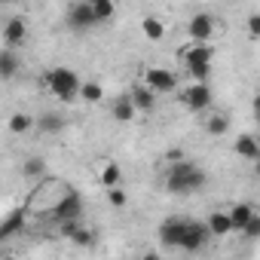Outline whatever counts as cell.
Returning <instances> with one entry per match:
<instances>
[{
  "label": "cell",
  "mask_w": 260,
  "mask_h": 260,
  "mask_svg": "<svg viewBox=\"0 0 260 260\" xmlns=\"http://www.w3.org/2000/svg\"><path fill=\"white\" fill-rule=\"evenodd\" d=\"M187 34L193 43H211V34H214V16L208 13H199L187 22Z\"/></svg>",
  "instance_id": "cell-8"
},
{
  "label": "cell",
  "mask_w": 260,
  "mask_h": 260,
  "mask_svg": "<svg viewBox=\"0 0 260 260\" xmlns=\"http://www.w3.org/2000/svg\"><path fill=\"white\" fill-rule=\"evenodd\" d=\"M110 116H113V122H132V119L138 116V110H135L132 101H128V95H119V98H113V104H110Z\"/></svg>",
  "instance_id": "cell-13"
},
{
  "label": "cell",
  "mask_w": 260,
  "mask_h": 260,
  "mask_svg": "<svg viewBox=\"0 0 260 260\" xmlns=\"http://www.w3.org/2000/svg\"><path fill=\"white\" fill-rule=\"evenodd\" d=\"M230 128V116L226 113H211L208 119H205V132L208 135H223Z\"/></svg>",
  "instance_id": "cell-24"
},
{
  "label": "cell",
  "mask_w": 260,
  "mask_h": 260,
  "mask_svg": "<svg viewBox=\"0 0 260 260\" xmlns=\"http://www.w3.org/2000/svg\"><path fill=\"white\" fill-rule=\"evenodd\" d=\"M7 125H10L13 135H25V132H31V128H34V116H28V113H13V116L7 119Z\"/></svg>",
  "instance_id": "cell-22"
},
{
  "label": "cell",
  "mask_w": 260,
  "mask_h": 260,
  "mask_svg": "<svg viewBox=\"0 0 260 260\" xmlns=\"http://www.w3.org/2000/svg\"><path fill=\"white\" fill-rule=\"evenodd\" d=\"M248 28H251V37H257V34H260V16H257V13L248 19Z\"/></svg>",
  "instance_id": "cell-31"
},
{
  "label": "cell",
  "mask_w": 260,
  "mask_h": 260,
  "mask_svg": "<svg viewBox=\"0 0 260 260\" xmlns=\"http://www.w3.org/2000/svg\"><path fill=\"white\" fill-rule=\"evenodd\" d=\"M46 86H49L61 101H77V95H80V77H77V71H71V68H52V71L46 74Z\"/></svg>",
  "instance_id": "cell-3"
},
{
  "label": "cell",
  "mask_w": 260,
  "mask_h": 260,
  "mask_svg": "<svg viewBox=\"0 0 260 260\" xmlns=\"http://www.w3.org/2000/svg\"><path fill=\"white\" fill-rule=\"evenodd\" d=\"M77 226H80V220H61V223H58V233H61L64 239H71Z\"/></svg>",
  "instance_id": "cell-30"
},
{
  "label": "cell",
  "mask_w": 260,
  "mask_h": 260,
  "mask_svg": "<svg viewBox=\"0 0 260 260\" xmlns=\"http://www.w3.org/2000/svg\"><path fill=\"white\" fill-rule=\"evenodd\" d=\"M107 202H110L113 208H122V205L128 202V193H125L122 187H110V190H107Z\"/></svg>",
  "instance_id": "cell-28"
},
{
  "label": "cell",
  "mask_w": 260,
  "mask_h": 260,
  "mask_svg": "<svg viewBox=\"0 0 260 260\" xmlns=\"http://www.w3.org/2000/svg\"><path fill=\"white\" fill-rule=\"evenodd\" d=\"M0 242H4V230H0Z\"/></svg>",
  "instance_id": "cell-34"
},
{
  "label": "cell",
  "mask_w": 260,
  "mask_h": 260,
  "mask_svg": "<svg viewBox=\"0 0 260 260\" xmlns=\"http://www.w3.org/2000/svg\"><path fill=\"white\" fill-rule=\"evenodd\" d=\"M138 260H162V254H159V251H144Z\"/></svg>",
  "instance_id": "cell-33"
},
{
  "label": "cell",
  "mask_w": 260,
  "mask_h": 260,
  "mask_svg": "<svg viewBox=\"0 0 260 260\" xmlns=\"http://www.w3.org/2000/svg\"><path fill=\"white\" fill-rule=\"evenodd\" d=\"M166 187L172 190V193H196V190H202L205 187V172L199 169V166H193V162H175V166H169L166 169Z\"/></svg>",
  "instance_id": "cell-1"
},
{
  "label": "cell",
  "mask_w": 260,
  "mask_h": 260,
  "mask_svg": "<svg viewBox=\"0 0 260 260\" xmlns=\"http://www.w3.org/2000/svg\"><path fill=\"white\" fill-rule=\"evenodd\" d=\"M156 98H159V95H156L153 89H147L144 83H135L132 92H128V101L135 104V110H153V107H156Z\"/></svg>",
  "instance_id": "cell-12"
},
{
  "label": "cell",
  "mask_w": 260,
  "mask_h": 260,
  "mask_svg": "<svg viewBox=\"0 0 260 260\" xmlns=\"http://www.w3.org/2000/svg\"><path fill=\"white\" fill-rule=\"evenodd\" d=\"M22 61L16 55V49H0V80H13L19 74Z\"/></svg>",
  "instance_id": "cell-15"
},
{
  "label": "cell",
  "mask_w": 260,
  "mask_h": 260,
  "mask_svg": "<svg viewBox=\"0 0 260 260\" xmlns=\"http://www.w3.org/2000/svg\"><path fill=\"white\" fill-rule=\"evenodd\" d=\"M71 242H74L77 248H92V245H95V230H89V226H83V223H80V226L74 230Z\"/></svg>",
  "instance_id": "cell-25"
},
{
  "label": "cell",
  "mask_w": 260,
  "mask_h": 260,
  "mask_svg": "<svg viewBox=\"0 0 260 260\" xmlns=\"http://www.w3.org/2000/svg\"><path fill=\"white\" fill-rule=\"evenodd\" d=\"M187 223H190V217H169V220H162V226H159V242L169 245V248H178V242H181Z\"/></svg>",
  "instance_id": "cell-9"
},
{
  "label": "cell",
  "mask_w": 260,
  "mask_h": 260,
  "mask_svg": "<svg viewBox=\"0 0 260 260\" xmlns=\"http://www.w3.org/2000/svg\"><path fill=\"white\" fill-rule=\"evenodd\" d=\"M80 98L89 101V104H98V101L104 98V89H101L98 83H80Z\"/></svg>",
  "instance_id": "cell-26"
},
{
  "label": "cell",
  "mask_w": 260,
  "mask_h": 260,
  "mask_svg": "<svg viewBox=\"0 0 260 260\" xmlns=\"http://www.w3.org/2000/svg\"><path fill=\"white\" fill-rule=\"evenodd\" d=\"M166 159H169V166H175V162H184L187 156H184L181 150H169V156H166Z\"/></svg>",
  "instance_id": "cell-32"
},
{
  "label": "cell",
  "mask_w": 260,
  "mask_h": 260,
  "mask_svg": "<svg viewBox=\"0 0 260 260\" xmlns=\"http://www.w3.org/2000/svg\"><path fill=\"white\" fill-rule=\"evenodd\" d=\"M236 153L245 156V159H260V144L254 135H239L236 138Z\"/></svg>",
  "instance_id": "cell-18"
},
{
  "label": "cell",
  "mask_w": 260,
  "mask_h": 260,
  "mask_svg": "<svg viewBox=\"0 0 260 260\" xmlns=\"http://www.w3.org/2000/svg\"><path fill=\"white\" fill-rule=\"evenodd\" d=\"M144 86L153 89L156 95H169V92L178 89V77L172 71H166V68H147L144 71Z\"/></svg>",
  "instance_id": "cell-4"
},
{
  "label": "cell",
  "mask_w": 260,
  "mask_h": 260,
  "mask_svg": "<svg viewBox=\"0 0 260 260\" xmlns=\"http://www.w3.org/2000/svg\"><path fill=\"white\" fill-rule=\"evenodd\" d=\"M43 172H46V159H40V156L25 159V166H22V175L25 178H43Z\"/></svg>",
  "instance_id": "cell-27"
},
{
  "label": "cell",
  "mask_w": 260,
  "mask_h": 260,
  "mask_svg": "<svg viewBox=\"0 0 260 260\" xmlns=\"http://www.w3.org/2000/svg\"><path fill=\"white\" fill-rule=\"evenodd\" d=\"M25 37H28V22L25 19H10L4 25V43H7V49H19L25 43Z\"/></svg>",
  "instance_id": "cell-11"
},
{
  "label": "cell",
  "mask_w": 260,
  "mask_h": 260,
  "mask_svg": "<svg viewBox=\"0 0 260 260\" xmlns=\"http://www.w3.org/2000/svg\"><path fill=\"white\" fill-rule=\"evenodd\" d=\"M52 217H55L58 223H61V220H83V199H80V193H77V190H68L64 199L55 205Z\"/></svg>",
  "instance_id": "cell-7"
},
{
  "label": "cell",
  "mask_w": 260,
  "mask_h": 260,
  "mask_svg": "<svg viewBox=\"0 0 260 260\" xmlns=\"http://www.w3.org/2000/svg\"><path fill=\"white\" fill-rule=\"evenodd\" d=\"M242 233H245V236H248V239H257V236H260V217H257V214H254V217H251V220H248V226H245V230H242Z\"/></svg>",
  "instance_id": "cell-29"
},
{
  "label": "cell",
  "mask_w": 260,
  "mask_h": 260,
  "mask_svg": "<svg viewBox=\"0 0 260 260\" xmlns=\"http://www.w3.org/2000/svg\"><path fill=\"white\" fill-rule=\"evenodd\" d=\"M25 214H28L25 208H13V211L4 217V220H0L4 239H7V236H16V233H22V230H25Z\"/></svg>",
  "instance_id": "cell-16"
},
{
  "label": "cell",
  "mask_w": 260,
  "mask_h": 260,
  "mask_svg": "<svg viewBox=\"0 0 260 260\" xmlns=\"http://www.w3.org/2000/svg\"><path fill=\"white\" fill-rule=\"evenodd\" d=\"M34 125L40 128V132H61V128H64V116L61 113H43L40 119H34Z\"/></svg>",
  "instance_id": "cell-21"
},
{
  "label": "cell",
  "mask_w": 260,
  "mask_h": 260,
  "mask_svg": "<svg viewBox=\"0 0 260 260\" xmlns=\"http://www.w3.org/2000/svg\"><path fill=\"white\" fill-rule=\"evenodd\" d=\"M205 230H208L211 236H230V233H233V226H230L226 211H211V214H208V220H205Z\"/></svg>",
  "instance_id": "cell-17"
},
{
  "label": "cell",
  "mask_w": 260,
  "mask_h": 260,
  "mask_svg": "<svg viewBox=\"0 0 260 260\" xmlns=\"http://www.w3.org/2000/svg\"><path fill=\"white\" fill-rule=\"evenodd\" d=\"M257 211H254V205H248V202H236L230 211H226V217H230V226L233 230H245L248 226V220L254 217Z\"/></svg>",
  "instance_id": "cell-14"
},
{
  "label": "cell",
  "mask_w": 260,
  "mask_h": 260,
  "mask_svg": "<svg viewBox=\"0 0 260 260\" xmlns=\"http://www.w3.org/2000/svg\"><path fill=\"white\" fill-rule=\"evenodd\" d=\"M141 31H144V37L153 40V43H159V40L166 37V25H162V19H156V16H147V19L141 22Z\"/></svg>",
  "instance_id": "cell-20"
},
{
  "label": "cell",
  "mask_w": 260,
  "mask_h": 260,
  "mask_svg": "<svg viewBox=\"0 0 260 260\" xmlns=\"http://www.w3.org/2000/svg\"><path fill=\"white\" fill-rule=\"evenodd\" d=\"M181 61H184L187 74H190L196 83H205L208 74H211L214 49H211V43H187V46L181 49Z\"/></svg>",
  "instance_id": "cell-2"
},
{
  "label": "cell",
  "mask_w": 260,
  "mask_h": 260,
  "mask_svg": "<svg viewBox=\"0 0 260 260\" xmlns=\"http://www.w3.org/2000/svg\"><path fill=\"white\" fill-rule=\"evenodd\" d=\"M208 239H211V233L205 230V223L202 220H190L184 236H181V242H178V248L181 251H199V248L208 245Z\"/></svg>",
  "instance_id": "cell-6"
},
{
  "label": "cell",
  "mask_w": 260,
  "mask_h": 260,
  "mask_svg": "<svg viewBox=\"0 0 260 260\" xmlns=\"http://www.w3.org/2000/svg\"><path fill=\"white\" fill-rule=\"evenodd\" d=\"M89 7H92V19H95V25H101V22H107V19L116 16V7L110 4V0H89Z\"/></svg>",
  "instance_id": "cell-19"
},
{
  "label": "cell",
  "mask_w": 260,
  "mask_h": 260,
  "mask_svg": "<svg viewBox=\"0 0 260 260\" xmlns=\"http://www.w3.org/2000/svg\"><path fill=\"white\" fill-rule=\"evenodd\" d=\"M181 101L187 110H208L211 107V86L208 83H193L181 92Z\"/></svg>",
  "instance_id": "cell-5"
},
{
  "label": "cell",
  "mask_w": 260,
  "mask_h": 260,
  "mask_svg": "<svg viewBox=\"0 0 260 260\" xmlns=\"http://www.w3.org/2000/svg\"><path fill=\"white\" fill-rule=\"evenodd\" d=\"M98 178H101V184H104L107 190H110V187H119L122 169H119L116 162H104V166H101V175H98Z\"/></svg>",
  "instance_id": "cell-23"
},
{
  "label": "cell",
  "mask_w": 260,
  "mask_h": 260,
  "mask_svg": "<svg viewBox=\"0 0 260 260\" xmlns=\"http://www.w3.org/2000/svg\"><path fill=\"white\" fill-rule=\"evenodd\" d=\"M68 25H71L74 31H86V28H92V25H95V19H92V7H89V4H71V7H68Z\"/></svg>",
  "instance_id": "cell-10"
}]
</instances>
